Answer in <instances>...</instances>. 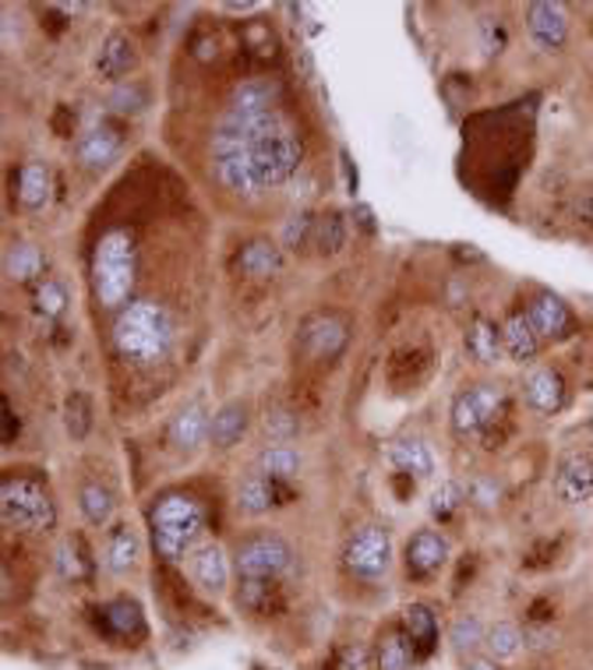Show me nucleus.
Here are the masks:
<instances>
[{"instance_id":"nucleus-29","label":"nucleus","mask_w":593,"mask_h":670,"mask_svg":"<svg viewBox=\"0 0 593 670\" xmlns=\"http://www.w3.org/2000/svg\"><path fill=\"white\" fill-rule=\"evenodd\" d=\"M427 370H432V350L403 346V350H396L389 361V381L396 389H413V385H421L427 378Z\"/></svg>"},{"instance_id":"nucleus-39","label":"nucleus","mask_w":593,"mask_h":670,"mask_svg":"<svg viewBox=\"0 0 593 670\" xmlns=\"http://www.w3.org/2000/svg\"><path fill=\"white\" fill-rule=\"evenodd\" d=\"M68 290H64V282H57V279H39L36 282V290H33V307H36V315L39 318H64V310H68Z\"/></svg>"},{"instance_id":"nucleus-45","label":"nucleus","mask_w":593,"mask_h":670,"mask_svg":"<svg viewBox=\"0 0 593 670\" xmlns=\"http://www.w3.org/2000/svg\"><path fill=\"white\" fill-rule=\"evenodd\" d=\"M512 430H516V424H512V410H506V413L495 416V421L481 430V449H484V452L506 449V441L512 438Z\"/></svg>"},{"instance_id":"nucleus-33","label":"nucleus","mask_w":593,"mask_h":670,"mask_svg":"<svg viewBox=\"0 0 593 670\" xmlns=\"http://www.w3.org/2000/svg\"><path fill=\"white\" fill-rule=\"evenodd\" d=\"M311 247L318 251L322 258H332L347 247V216L336 212V208H325L315 216V230H311Z\"/></svg>"},{"instance_id":"nucleus-34","label":"nucleus","mask_w":593,"mask_h":670,"mask_svg":"<svg viewBox=\"0 0 593 670\" xmlns=\"http://www.w3.org/2000/svg\"><path fill=\"white\" fill-rule=\"evenodd\" d=\"M255 470H258L262 476H269V480H283V484H290L293 476L301 473V452H296L293 444L273 441V444H265V449L258 452Z\"/></svg>"},{"instance_id":"nucleus-24","label":"nucleus","mask_w":593,"mask_h":670,"mask_svg":"<svg viewBox=\"0 0 593 670\" xmlns=\"http://www.w3.org/2000/svg\"><path fill=\"white\" fill-rule=\"evenodd\" d=\"M283 107V88L276 78H247L230 93V107L227 110H241V113H265Z\"/></svg>"},{"instance_id":"nucleus-16","label":"nucleus","mask_w":593,"mask_h":670,"mask_svg":"<svg viewBox=\"0 0 593 670\" xmlns=\"http://www.w3.org/2000/svg\"><path fill=\"white\" fill-rule=\"evenodd\" d=\"M209 427H213V416H209V410H205V402H198V399L187 402V406L177 410L167 424L170 449L181 452V455L202 449V444L209 441Z\"/></svg>"},{"instance_id":"nucleus-38","label":"nucleus","mask_w":593,"mask_h":670,"mask_svg":"<svg viewBox=\"0 0 593 670\" xmlns=\"http://www.w3.org/2000/svg\"><path fill=\"white\" fill-rule=\"evenodd\" d=\"M135 558H138V536L128 526H113L107 540V569L124 575L128 569H135Z\"/></svg>"},{"instance_id":"nucleus-44","label":"nucleus","mask_w":593,"mask_h":670,"mask_svg":"<svg viewBox=\"0 0 593 670\" xmlns=\"http://www.w3.org/2000/svg\"><path fill=\"white\" fill-rule=\"evenodd\" d=\"M467 501L473 504V509H481V512H495L498 501H501V484L495 480V476H487V473L470 476Z\"/></svg>"},{"instance_id":"nucleus-17","label":"nucleus","mask_w":593,"mask_h":670,"mask_svg":"<svg viewBox=\"0 0 593 670\" xmlns=\"http://www.w3.org/2000/svg\"><path fill=\"white\" fill-rule=\"evenodd\" d=\"M523 402L544 416L566 410L569 385H566V378H561V370L558 367H533L523 378Z\"/></svg>"},{"instance_id":"nucleus-6","label":"nucleus","mask_w":593,"mask_h":670,"mask_svg":"<svg viewBox=\"0 0 593 670\" xmlns=\"http://www.w3.org/2000/svg\"><path fill=\"white\" fill-rule=\"evenodd\" d=\"M506 410H512L506 385H498V381L470 385V389H463L452 399V413H449L452 435L456 438H481V430Z\"/></svg>"},{"instance_id":"nucleus-14","label":"nucleus","mask_w":593,"mask_h":670,"mask_svg":"<svg viewBox=\"0 0 593 670\" xmlns=\"http://www.w3.org/2000/svg\"><path fill=\"white\" fill-rule=\"evenodd\" d=\"M124 153V134L113 124H99L93 131H85L78 145H74V156H78V167L88 173H102L110 170Z\"/></svg>"},{"instance_id":"nucleus-49","label":"nucleus","mask_w":593,"mask_h":670,"mask_svg":"<svg viewBox=\"0 0 593 670\" xmlns=\"http://www.w3.org/2000/svg\"><path fill=\"white\" fill-rule=\"evenodd\" d=\"M481 33H484V53H501V47H506V25L498 19H484Z\"/></svg>"},{"instance_id":"nucleus-4","label":"nucleus","mask_w":593,"mask_h":670,"mask_svg":"<svg viewBox=\"0 0 593 670\" xmlns=\"http://www.w3.org/2000/svg\"><path fill=\"white\" fill-rule=\"evenodd\" d=\"M138 276V247L128 230H107L93 247V293L99 307L124 310Z\"/></svg>"},{"instance_id":"nucleus-36","label":"nucleus","mask_w":593,"mask_h":670,"mask_svg":"<svg viewBox=\"0 0 593 670\" xmlns=\"http://www.w3.org/2000/svg\"><path fill=\"white\" fill-rule=\"evenodd\" d=\"M78 509L85 515V523L93 526H107L113 515V490L102 487L99 480H88L78 487Z\"/></svg>"},{"instance_id":"nucleus-2","label":"nucleus","mask_w":593,"mask_h":670,"mask_svg":"<svg viewBox=\"0 0 593 670\" xmlns=\"http://www.w3.org/2000/svg\"><path fill=\"white\" fill-rule=\"evenodd\" d=\"M173 315L159 301H131L113 318V346L135 367H153L173 346Z\"/></svg>"},{"instance_id":"nucleus-7","label":"nucleus","mask_w":593,"mask_h":670,"mask_svg":"<svg viewBox=\"0 0 593 670\" xmlns=\"http://www.w3.org/2000/svg\"><path fill=\"white\" fill-rule=\"evenodd\" d=\"M233 569L241 578H283L293 569V547L276 533L244 536L233 550Z\"/></svg>"},{"instance_id":"nucleus-53","label":"nucleus","mask_w":593,"mask_h":670,"mask_svg":"<svg viewBox=\"0 0 593 670\" xmlns=\"http://www.w3.org/2000/svg\"><path fill=\"white\" fill-rule=\"evenodd\" d=\"M0 406H4V435L0 438H4V444H11L14 438H19V413L11 410L8 399H0Z\"/></svg>"},{"instance_id":"nucleus-28","label":"nucleus","mask_w":593,"mask_h":670,"mask_svg":"<svg viewBox=\"0 0 593 670\" xmlns=\"http://www.w3.org/2000/svg\"><path fill=\"white\" fill-rule=\"evenodd\" d=\"M467 353L477 364H495L501 356V325L487 315H473L467 325Z\"/></svg>"},{"instance_id":"nucleus-23","label":"nucleus","mask_w":593,"mask_h":670,"mask_svg":"<svg viewBox=\"0 0 593 670\" xmlns=\"http://www.w3.org/2000/svg\"><path fill=\"white\" fill-rule=\"evenodd\" d=\"M138 64V50L124 33H110L102 39V47L96 53V74L107 82H121L128 71H135Z\"/></svg>"},{"instance_id":"nucleus-48","label":"nucleus","mask_w":593,"mask_h":670,"mask_svg":"<svg viewBox=\"0 0 593 670\" xmlns=\"http://www.w3.org/2000/svg\"><path fill=\"white\" fill-rule=\"evenodd\" d=\"M191 53L198 57V61H216L219 57V39L209 25H202L195 36H191Z\"/></svg>"},{"instance_id":"nucleus-19","label":"nucleus","mask_w":593,"mask_h":670,"mask_svg":"<svg viewBox=\"0 0 593 670\" xmlns=\"http://www.w3.org/2000/svg\"><path fill=\"white\" fill-rule=\"evenodd\" d=\"M544 350V339L533 329V321L527 315V307H512L509 318L501 321V353L512 364H533Z\"/></svg>"},{"instance_id":"nucleus-50","label":"nucleus","mask_w":593,"mask_h":670,"mask_svg":"<svg viewBox=\"0 0 593 670\" xmlns=\"http://www.w3.org/2000/svg\"><path fill=\"white\" fill-rule=\"evenodd\" d=\"M558 547H561V540H544L537 550H530L527 555V569H544V564H552L555 561V555H558Z\"/></svg>"},{"instance_id":"nucleus-46","label":"nucleus","mask_w":593,"mask_h":670,"mask_svg":"<svg viewBox=\"0 0 593 670\" xmlns=\"http://www.w3.org/2000/svg\"><path fill=\"white\" fill-rule=\"evenodd\" d=\"M311 230H315V216H311V212H296V216H290V222L283 227V247L296 251V247L311 244Z\"/></svg>"},{"instance_id":"nucleus-18","label":"nucleus","mask_w":593,"mask_h":670,"mask_svg":"<svg viewBox=\"0 0 593 670\" xmlns=\"http://www.w3.org/2000/svg\"><path fill=\"white\" fill-rule=\"evenodd\" d=\"M237 607L251 618H279L287 610L283 578H241V586H237Z\"/></svg>"},{"instance_id":"nucleus-35","label":"nucleus","mask_w":593,"mask_h":670,"mask_svg":"<svg viewBox=\"0 0 593 670\" xmlns=\"http://www.w3.org/2000/svg\"><path fill=\"white\" fill-rule=\"evenodd\" d=\"M43 268H47V258H43V251L36 244H28V241H14L8 247V255H4V276L11 282H33L43 276Z\"/></svg>"},{"instance_id":"nucleus-11","label":"nucleus","mask_w":593,"mask_h":670,"mask_svg":"<svg viewBox=\"0 0 593 670\" xmlns=\"http://www.w3.org/2000/svg\"><path fill=\"white\" fill-rule=\"evenodd\" d=\"M527 33L544 53H561L569 42V8L561 0H533L527 4Z\"/></svg>"},{"instance_id":"nucleus-15","label":"nucleus","mask_w":593,"mask_h":670,"mask_svg":"<svg viewBox=\"0 0 593 670\" xmlns=\"http://www.w3.org/2000/svg\"><path fill=\"white\" fill-rule=\"evenodd\" d=\"M290 501H293V487L283 480H269V476H262L258 470L247 473L241 487H237V509L244 515H265L273 509H283Z\"/></svg>"},{"instance_id":"nucleus-32","label":"nucleus","mask_w":593,"mask_h":670,"mask_svg":"<svg viewBox=\"0 0 593 670\" xmlns=\"http://www.w3.org/2000/svg\"><path fill=\"white\" fill-rule=\"evenodd\" d=\"M53 564L57 572H61V578H68V583H88L93 578V550H88V544L82 540V536H68V540L57 547L53 555Z\"/></svg>"},{"instance_id":"nucleus-25","label":"nucleus","mask_w":593,"mask_h":670,"mask_svg":"<svg viewBox=\"0 0 593 670\" xmlns=\"http://www.w3.org/2000/svg\"><path fill=\"white\" fill-rule=\"evenodd\" d=\"M247 402L241 399H230L222 402V406L213 413V427H209V441L216 444V449H233L237 441H241L247 435Z\"/></svg>"},{"instance_id":"nucleus-30","label":"nucleus","mask_w":593,"mask_h":670,"mask_svg":"<svg viewBox=\"0 0 593 670\" xmlns=\"http://www.w3.org/2000/svg\"><path fill=\"white\" fill-rule=\"evenodd\" d=\"M389 459L399 473L413 476V480H424V476L435 473V455L421 438H396L389 444Z\"/></svg>"},{"instance_id":"nucleus-54","label":"nucleus","mask_w":593,"mask_h":670,"mask_svg":"<svg viewBox=\"0 0 593 670\" xmlns=\"http://www.w3.org/2000/svg\"><path fill=\"white\" fill-rule=\"evenodd\" d=\"M467 670H506V667H501L498 660H492V657H470Z\"/></svg>"},{"instance_id":"nucleus-40","label":"nucleus","mask_w":593,"mask_h":670,"mask_svg":"<svg viewBox=\"0 0 593 670\" xmlns=\"http://www.w3.org/2000/svg\"><path fill=\"white\" fill-rule=\"evenodd\" d=\"M463 504H467V487H463V484L441 480V484L432 490V515L438 519V526L456 523V515L463 512Z\"/></svg>"},{"instance_id":"nucleus-9","label":"nucleus","mask_w":593,"mask_h":670,"mask_svg":"<svg viewBox=\"0 0 593 670\" xmlns=\"http://www.w3.org/2000/svg\"><path fill=\"white\" fill-rule=\"evenodd\" d=\"M301 346L315 361H336L350 346V321L339 310H315L301 321Z\"/></svg>"},{"instance_id":"nucleus-47","label":"nucleus","mask_w":593,"mask_h":670,"mask_svg":"<svg viewBox=\"0 0 593 670\" xmlns=\"http://www.w3.org/2000/svg\"><path fill=\"white\" fill-rule=\"evenodd\" d=\"M332 670H367V646L361 643H347L336 649Z\"/></svg>"},{"instance_id":"nucleus-1","label":"nucleus","mask_w":593,"mask_h":670,"mask_svg":"<svg viewBox=\"0 0 593 670\" xmlns=\"http://www.w3.org/2000/svg\"><path fill=\"white\" fill-rule=\"evenodd\" d=\"M213 173L230 195L255 198L283 187L304 162V138L283 110H227L209 138Z\"/></svg>"},{"instance_id":"nucleus-41","label":"nucleus","mask_w":593,"mask_h":670,"mask_svg":"<svg viewBox=\"0 0 593 670\" xmlns=\"http://www.w3.org/2000/svg\"><path fill=\"white\" fill-rule=\"evenodd\" d=\"M484 638H487L484 624L473 614H459L452 621V629H449V643H452V649L459 653V657H470V653H477L484 646Z\"/></svg>"},{"instance_id":"nucleus-10","label":"nucleus","mask_w":593,"mask_h":670,"mask_svg":"<svg viewBox=\"0 0 593 670\" xmlns=\"http://www.w3.org/2000/svg\"><path fill=\"white\" fill-rule=\"evenodd\" d=\"M527 315L544 342H566L576 336L572 307L566 304V296H558L555 290H533L527 301Z\"/></svg>"},{"instance_id":"nucleus-51","label":"nucleus","mask_w":593,"mask_h":670,"mask_svg":"<svg viewBox=\"0 0 593 670\" xmlns=\"http://www.w3.org/2000/svg\"><path fill=\"white\" fill-rule=\"evenodd\" d=\"M576 219H580L586 230H593V184L576 195Z\"/></svg>"},{"instance_id":"nucleus-12","label":"nucleus","mask_w":593,"mask_h":670,"mask_svg":"<svg viewBox=\"0 0 593 670\" xmlns=\"http://www.w3.org/2000/svg\"><path fill=\"white\" fill-rule=\"evenodd\" d=\"M96 629L102 632V638H110V643L135 646L145 638V614L135 600L117 597L96 610Z\"/></svg>"},{"instance_id":"nucleus-21","label":"nucleus","mask_w":593,"mask_h":670,"mask_svg":"<svg viewBox=\"0 0 593 670\" xmlns=\"http://www.w3.org/2000/svg\"><path fill=\"white\" fill-rule=\"evenodd\" d=\"M14 195L25 212H43L53 198V176L50 167L39 159H28L19 167V181H14Z\"/></svg>"},{"instance_id":"nucleus-20","label":"nucleus","mask_w":593,"mask_h":670,"mask_svg":"<svg viewBox=\"0 0 593 670\" xmlns=\"http://www.w3.org/2000/svg\"><path fill=\"white\" fill-rule=\"evenodd\" d=\"M407 572L413 578H432L449 561V540L438 529H417L407 544Z\"/></svg>"},{"instance_id":"nucleus-3","label":"nucleus","mask_w":593,"mask_h":670,"mask_svg":"<svg viewBox=\"0 0 593 670\" xmlns=\"http://www.w3.org/2000/svg\"><path fill=\"white\" fill-rule=\"evenodd\" d=\"M148 533H153V547L162 561L173 564L187 558L205 533L202 501L195 495H184V490L159 495L153 509H148Z\"/></svg>"},{"instance_id":"nucleus-22","label":"nucleus","mask_w":593,"mask_h":670,"mask_svg":"<svg viewBox=\"0 0 593 670\" xmlns=\"http://www.w3.org/2000/svg\"><path fill=\"white\" fill-rule=\"evenodd\" d=\"M399 624H403V632L413 646V657L417 660H427L438 649V618L427 604H407Z\"/></svg>"},{"instance_id":"nucleus-42","label":"nucleus","mask_w":593,"mask_h":670,"mask_svg":"<svg viewBox=\"0 0 593 670\" xmlns=\"http://www.w3.org/2000/svg\"><path fill=\"white\" fill-rule=\"evenodd\" d=\"M262 430H265V438L287 444L301 435V416H296L290 406H269L262 416Z\"/></svg>"},{"instance_id":"nucleus-13","label":"nucleus","mask_w":593,"mask_h":670,"mask_svg":"<svg viewBox=\"0 0 593 670\" xmlns=\"http://www.w3.org/2000/svg\"><path fill=\"white\" fill-rule=\"evenodd\" d=\"M555 495L566 504H583L593 498V455L572 449L555 463Z\"/></svg>"},{"instance_id":"nucleus-31","label":"nucleus","mask_w":593,"mask_h":670,"mask_svg":"<svg viewBox=\"0 0 593 670\" xmlns=\"http://www.w3.org/2000/svg\"><path fill=\"white\" fill-rule=\"evenodd\" d=\"M191 572H195V583L209 593L227 589V583H230V561H227V555H222L219 544L198 547L195 558H191Z\"/></svg>"},{"instance_id":"nucleus-5","label":"nucleus","mask_w":593,"mask_h":670,"mask_svg":"<svg viewBox=\"0 0 593 670\" xmlns=\"http://www.w3.org/2000/svg\"><path fill=\"white\" fill-rule=\"evenodd\" d=\"M0 519L8 529L47 533L57 526V509L36 476H4L0 484Z\"/></svg>"},{"instance_id":"nucleus-27","label":"nucleus","mask_w":593,"mask_h":670,"mask_svg":"<svg viewBox=\"0 0 593 670\" xmlns=\"http://www.w3.org/2000/svg\"><path fill=\"white\" fill-rule=\"evenodd\" d=\"M237 268L247 279H269L283 272V247H276L273 241H247L237 255Z\"/></svg>"},{"instance_id":"nucleus-8","label":"nucleus","mask_w":593,"mask_h":670,"mask_svg":"<svg viewBox=\"0 0 593 670\" xmlns=\"http://www.w3.org/2000/svg\"><path fill=\"white\" fill-rule=\"evenodd\" d=\"M343 564L350 575L364 578V583H375L392 564V533L375 523L353 529L343 550Z\"/></svg>"},{"instance_id":"nucleus-37","label":"nucleus","mask_w":593,"mask_h":670,"mask_svg":"<svg viewBox=\"0 0 593 670\" xmlns=\"http://www.w3.org/2000/svg\"><path fill=\"white\" fill-rule=\"evenodd\" d=\"M523 643H527V635L519 632V624H512V621H498V624H492V629H487V638H484V649H487V657L492 660H512L519 649H523Z\"/></svg>"},{"instance_id":"nucleus-26","label":"nucleus","mask_w":593,"mask_h":670,"mask_svg":"<svg viewBox=\"0 0 593 670\" xmlns=\"http://www.w3.org/2000/svg\"><path fill=\"white\" fill-rule=\"evenodd\" d=\"M417 657H413V646L403 632V624H389V629L378 632L375 643V667L378 670H413Z\"/></svg>"},{"instance_id":"nucleus-52","label":"nucleus","mask_w":593,"mask_h":670,"mask_svg":"<svg viewBox=\"0 0 593 670\" xmlns=\"http://www.w3.org/2000/svg\"><path fill=\"white\" fill-rule=\"evenodd\" d=\"M53 131H57V138H71L74 134V113L68 107H57L53 113Z\"/></svg>"},{"instance_id":"nucleus-43","label":"nucleus","mask_w":593,"mask_h":670,"mask_svg":"<svg viewBox=\"0 0 593 670\" xmlns=\"http://www.w3.org/2000/svg\"><path fill=\"white\" fill-rule=\"evenodd\" d=\"M64 427L74 441H82L88 430H93V402H88L82 392H71L64 402Z\"/></svg>"}]
</instances>
